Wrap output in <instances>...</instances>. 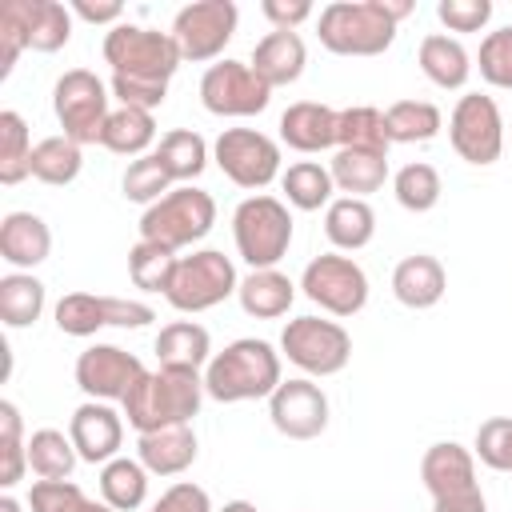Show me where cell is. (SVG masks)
<instances>
[{
	"mask_svg": "<svg viewBox=\"0 0 512 512\" xmlns=\"http://www.w3.org/2000/svg\"><path fill=\"white\" fill-rule=\"evenodd\" d=\"M156 312L144 300L128 296H92V292H68L56 304V328L64 336H96L100 328H144Z\"/></svg>",
	"mask_w": 512,
	"mask_h": 512,
	"instance_id": "14",
	"label": "cell"
},
{
	"mask_svg": "<svg viewBox=\"0 0 512 512\" xmlns=\"http://www.w3.org/2000/svg\"><path fill=\"white\" fill-rule=\"evenodd\" d=\"M84 168V156H80V144L68 140L64 132L60 136H44L36 148H32V176L40 184H52V188H64L80 176Z\"/></svg>",
	"mask_w": 512,
	"mask_h": 512,
	"instance_id": "36",
	"label": "cell"
},
{
	"mask_svg": "<svg viewBox=\"0 0 512 512\" xmlns=\"http://www.w3.org/2000/svg\"><path fill=\"white\" fill-rule=\"evenodd\" d=\"M272 100V88L252 72L244 60H220L208 64L200 76V104L212 116H256Z\"/></svg>",
	"mask_w": 512,
	"mask_h": 512,
	"instance_id": "15",
	"label": "cell"
},
{
	"mask_svg": "<svg viewBox=\"0 0 512 512\" xmlns=\"http://www.w3.org/2000/svg\"><path fill=\"white\" fill-rule=\"evenodd\" d=\"M432 512H488V504H484V492L472 488V492H460V496L432 500Z\"/></svg>",
	"mask_w": 512,
	"mask_h": 512,
	"instance_id": "54",
	"label": "cell"
},
{
	"mask_svg": "<svg viewBox=\"0 0 512 512\" xmlns=\"http://www.w3.org/2000/svg\"><path fill=\"white\" fill-rule=\"evenodd\" d=\"M232 236L240 260L256 268H276L292 244V212L276 196H248L232 212Z\"/></svg>",
	"mask_w": 512,
	"mask_h": 512,
	"instance_id": "6",
	"label": "cell"
},
{
	"mask_svg": "<svg viewBox=\"0 0 512 512\" xmlns=\"http://www.w3.org/2000/svg\"><path fill=\"white\" fill-rule=\"evenodd\" d=\"M236 300H240V308H244L248 316H256V320H276V316H284V312L292 308L296 284H292L280 268H256V272H248V276L240 280Z\"/></svg>",
	"mask_w": 512,
	"mask_h": 512,
	"instance_id": "25",
	"label": "cell"
},
{
	"mask_svg": "<svg viewBox=\"0 0 512 512\" xmlns=\"http://www.w3.org/2000/svg\"><path fill=\"white\" fill-rule=\"evenodd\" d=\"M272 428L288 440H316L328 428V396L308 376L280 380V388L268 396Z\"/></svg>",
	"mask_w": 512,
	"mask_h": 512,
	"instance_id": "17",
	"label": "cell"
},
{
	"mask_svg": "<svg viewBox=\"0 0 512 512\" xmlns=\"http://www.w3.org/2000/svg\"><path fill=\"white\" fill-rule=\"evenodd\" d=\"M420 72L436 84V88H464L472 76V60L468 48L456 36L432 32L420 40Z\"/></svg>",
	"mask_w": 512,
	"mask_h": 512,
	"instance_id": "28",
	"label": "cell"
},
{
	"mask_svg": "<svg viewBox=\"0 0 512 512\" xmlns=\"http://www.w3.org/2000/svg\"><path fill=\"white\" fill-rule=\"evenodd\" d=\"M260 12L276 32H296V24H304L312 16V4L308 0H264Z\"/></svg>",
	"mask_w": 512,
	"mask_h": 512,
	"instance_id": "52",
	"label": "cell"
},
{
	"mask_svg": "<svg viewBox=\"0 0 512 512\" xmlns=\"http://www.w3.org/2000/svg\"><path fill=\"white\" fill-rule=\"evenodd\" d=\"M384 124H388L392 144H424L444 128V116L428 100H396V104H388Z\"/></svg>",
	"mask_w": 512,
	"mask_h": 512,
	"instance_id": "35",
	"label": "cell"
},
{
	"mask_svg": "<svg viewBox=\"0 0 512 512\" xmlns=\"http://www.w3.org/2000/svg\"><path fill=\"white\" fill-rule=\"evenodd\" d=\"M120 188H124V200L148 208V204H156L160 196L172 192V176L164 172V164L156 160V152H148V156H136V160L124 168Z\"/></svg>",
	"mask_w": 512,
	"mask_h": 512,
	"instance_id": "44",
	"label": "cell"
},
{
	"mask_svg": "<svg viewBox=\"0 0 512 512\" xmlns=\"http://www.w3.org/2000/svg\"><path fill=\"white\" fill-rule=\"evenodd\" d=\"M72 12L88 24H112L116 28L124 16V4L120 0H72Z\"/></svg>",
	"mask_w": 512,
	"mask_h": 512,
	"instance_id": "53",
	"label": "cell"
},
{
	"mask_svg": "<svg viewBox=\"0 0 512 512\" xmlns=\"http://www.w3.org/2000/svg\"><path fill=\"white\" fill-rule=\"evenodd\" d=\"M300 288L312 304H320L328 316H356L368 304V276L352 256L340 252H324L316 260H308Z\"/></svg>",
	"mask_w": 512,
	"mask_h": 512,
	"instance_id": "11",
	"label": "cell"
},
{
	"mask_svg": "<svg viewBox=\"0 0 512 512\" xmlns=\"http://www.w3.org/2000/svg\"><path fill=\"white\" fill-rule=\"evenodd\" d=\"M280 352L288 356V364H296L308 376H336L352 360V336L336 320L296 316L280 332Z\"/></svg>",
	"mask_w": 512,
	"mask_h": 512,
	"instance_id": "7",
	"label": "cell"
},
{
	"mask_svg": "<svg viewBox=\"0 0 512 512\" xmlns=\"http://www.w3.org/2000/svg\"><path fill=\"white\" fill-rule=\"evenodd\" d=\"M0 512H24L16 496H0Z\"/></svg>",
	"mask_w": 512,
	"mask_h": 512,
	"instance_id": "56",
	"label": "cell"
},
{
	"mask_svg": "<svg viewBox=\"0 0 512 512\" xmlns=\"http://www.w3.org/2000/svg\"><path fill=\"white\" fill-rule=\"evenodd\" d=\"M44 312V284L32 272L0 276V320L8 328H28Z\"/></svg>",
	"mask_w": 512,
	"mask_h": 512,
	"instance_id": "37",
	"label": "cell"
},
{
	"mask_svg": "<svg viewBox=\"0 0 512 512\" xmlns=\"http://www.w3.org/2000/svg\"><path fill=\"white\" fill-rule=\"evenodd\" d=\"M280 188H284L288 204L300 208V212L328 208V204H332V192H336L332 172H328L324 164H316V160H296V164H288V172L280 176Z\"/></svg>",
	"mask_w": 512,
	"mask_h": 512,
	"instance_id": "34",
	"label": "cell"
},
{
	"mask_svg": "<svg viewBox=\"0 0 512 512\" xmlns=\"http://www.w3.org/2000/svg\"><path fill=\"white\" fill-rule=\"evenodd\" d=\"M72 40V8L60 0H28V48L60 52Z\"/></svg>",
	"mask_w": 512,
	"mask_h": 512,
	"instance_id": "41",
	"label": "cell"
},
{
	"mask_svg": "<svg viewBox=\"0 0 512 512\" xmlns=\"http://www.w3.org/2000/svg\"><path fill=\"white\" fill-rule=\"evenodd\" d=\"M104 60L112 64V76L168 84V80L176 76V68H180L184 56H180L172 32L120 20V24L108 28V36H104Z\"/></svg>",
	"mask_w": 512,
	"mask_h": 512,
	"instance_id": "4",
	"label": "cell"
},
{
	"mask_svg": "<svg viewBox=\"0 0 512 512\" xmlns=\"http://www.w3.org/2000/svg\"><path fill=\"white\" fill-rule=\"evenodd\" d=\"M156 160L164 164V172L172 176V184H188L196 180L204 168H208V144L200 132L192 128H172L160 136V148H156Z\"/></svg>",
	"mask_w": 512,
	"mask_h": 512,
	"instance_id": "33",
	"label": "cell"
},
{
	"mask_svg": "<svg viewBox=\"0 0 512 512\" xmlns=\"http://www.w3.org/2000/svg\"><path fill=\"white\" fill-rule=\"evenodd\" d=\"M76 444L60 428H36L28 436V468L40 480H68L76 468Z\"/></svg>",
	"mask_w": 512,
	"mask_h": 512,
	"instance_id": "38",
	"label": "cell"
},
{
	"mask_svg": "<svg viewBox=\"0 0 512 512\" xmlns=\"http://www.w3.org/2000/svg\"><path fill=\"white\" fill-rule=\"evenodd\" d=\"M336 148H356V152H376L388 156L392 140H388V124L384 112L372 104H352L336 112Z\"/></svg>",
	"mask_w": 512,
	"mask_h": 512,
	"instance_id": "29",
	"label": "cell"
},
{
	"mask_svg": "<svg viewBox=\"0 0 512 512\" xmlns=\"http://www.w3.org/2000/svg\"><path fill=\"white\" fill-rule=\"evenodd\" d=\"M52 112L68 140L76 144H100V132L108 124V88L88 68H68L52 88Z\"/></svg>",
	"mask_w": 512,
	"mask_h": 512,
	"instance_id": "9",
	"label": "cell"
},
{
	"mask_svg": "<svg viewBox=\"0 0 512 512\" xmlns=\"http://www.w3.org/2000/svg\"><path fill=\"white\" fill-rule=\"evenodd\" d=\"M408 12V0H332L320 8L316 36L336 56H380L392 48L396 24Z\"/></svg>",
	"mask_w": 512,
	"mask_h": 512,
	"instance_id": "1",
	"label": "cell"
},
{
	"mask_svg": "<svg viewBox=\"0 0 512 512\" xmlns=\"http://www.w3.org/2000/svg\"><path fill=\"white\" fill-rule=\"evenodd\" d=\"M52 252V232L36 212H8L0 220V256L20 268L32 272L36 264H44Z\"/></svg>",
	"mask_w": 512,
	"mask_h": 512,
	"instance_id": "22",
	"label": "cell"
},
{
	"mask_svg": "<svg viewBox=\"0 0 512 512\" xmlns=\"http://www.w3.org/2000/svg\"><path fill=\"white\" fill-rule=\"evenodd\" d=\"M240 288L236 280V268L224 252L216 248H200L192 256H180L176 264V276H172V288L164 292V300L176 308V312H208L216 304H224L232 292Z\"/></svg>",
	"mask_w": 512,
	"mask_h": 512,
	"instance_id": "8",
	"label": "cell"
},
{
	"mask_svg": "<svg viewBox=\"0 0 512 512\" xmlns=\"http://www.w3.org/2000/svg\"><path fill=\"white\" fill-rule=\"evenodd\" d=\"M216 224V200L204 188L180 184L168 196H160L156 204L144 208L140 216V240H152L168 252H180L196 240H204Z\"/></svg>",
	"mask_w": 512,
	"mask_h": 512,
	"instance_id": "5",
	"label": "cell"
},
{
	"mask_svg": "<svg viewBox=\"0 0 512 512\" xmlns=\"http://www.w3.org/2000/svg\"><path fill=\"white\" fill-rule=\"evenodd\" d=\"M176 264H180V256L160 248V244H152V240H136L132 252H128V276H132V284L140 292H160L164 296L172 288Z\"/></svg>",
	"mask_w": 512,
	"mask_h": 512,
	"instance_id": "40",
	"label": "cell"
},
{
	"mask_svg": "<svg viewBox=\"0 0 512 512\" xmlns=\"http://www.w3.org/2000/svg\"><path fill=\"white\" fill-rule=\"evenodd\" d=\"M152 512H212V500H208V492H204L200 484L176 480V484L152 504Z\"/></svg>",
	"mask_w": 512,
	"mask_h": 512,
	"instance_id": "51",
	"label": "cell"
},
{
	"mask_svg": "<svg viewBox=\"0 0 512 512\" xmlns=\"http://www.w3.org/2000/svg\"><path fill=\"white\" fill-rule=\"evenodd\" d=\"M204 396H208L204 376L196 368H164L160 364L156 372H144L120 404H124L128 424L144 436V432H160L172 424H192Z\"/></svg>",
	"mask_w": 512,
	"mask_h": 512,
	"instance_id": "2",
	"label": "cell"
},
{
	"mask_svg": "<svg viewBox=\"0 0 512 512\" xmlns=\"http://www.w3.org/2000/svg\"><path fill=\"white\" fill-rule=\"evenodd\" d=\"M148 468L132 456H116L100 468V496L104 504H112L116 512H132L148 500Z\"/></svg>",
	"mask_w": 512,
	"mask_h": 512,
	"instance_id": "31",
	"label": "cell"
},
{
	"mask_svg": "<svg viewBox=\"0 0 512 512\" xmlns=\"http://www.w3.org/2000/svg\"><path fill=\"white\" fill-rule=\"evenodd\" d=\"M236 24H240V12L232 0H196V4H184L176 12L172 40H176L184 60L204 64V60H216L224 52V44L236 36Z\"/></svg>",
	"mask_w": 512,
	"mask_h": 512,
	"instance_id": "13",
	"label": "cell"
},
{
	"mask_svg": "<svg viewBox=\"0 0 512 512\" xmlns=\"http://www.w3.org/2000/svg\"><path fill=\"white\" fill-rule=\"evenodd\" d=\"M220 512H256V504H248V500H228Z\"/></svg>",
	"mask_w": 512,
	"mask_h": 512,
	"instance_id": "55",
	"label": "cell"
},
{
	"mask_svg": "<svg viewBox=\"0 0 512 512\" xmlns=\"http://www.w3.org/2000/svg\"><path fill=\"white\" fill-rule=\"evenodd\" d=\"M112 96L124 108H148L156 112L168 96V84H152V80H128V76H112Z\"/></svg>",
	"mask_w": 512,
	"mask_h": 512,
	"instance_id": "50",
	"label": "cell"
},
{
	"mask_svg": "<svg viewBox=\"0 0 512 512\" xmlns=\"http://www.w3.org/2000/svg\"><path fill=\"white\" fill-rule=\"evenodd\" d=\"M448 288V276H444V264L428 252H416V256H404L396 268H392V296L404 304V308H432L440 304Z\"/></svg>",
	"mask_w": 512,
	"mask_h": 512,
	"instance_id": "24",
	"label": "cell"
},
{
	"mask_svg": "<svg viewBox=\"0 0 512 512\" xmlns=\"http://www.w3.org/2000/svg\"><path fill=\"white\" fill-rule=\"evenodd\" d=\"M420 480L428 488L432 500H444V496H460V492H472L480 488L476 484V452H468L464 444L456 440H440L424 452L420 460Z\"/></svg>",
	"mask_w": 512,
	"mask_h": 512,
	"instance_id": "19",
	"label": "cell"
},
{
	"mask_svg": "<svg viewBox=\"0 0 512 512\" xmlns=\"http://www.w3.org/2000/svg\"><path fill=\"white\" fill-rule=\"evenodd\" d=\"M32 512H116L112 504L88 500L72 480H36L28 492Z\"/></svg>",
	"mask_w": 512,
	"mask_h": 512,
	"instance_id": "45",
	"label": "cell"
},
{
	"mask_svg": "<svg viewBox=\"0 0 512 512\" xmlns=\"http://www.w3.org/2000/svg\"><path fill=\"white\" fill-rule=\"evenodd\" d=\"M280 140L296 152H324L336 144V112L320 100H296L280 112Z\"/></svg>",
	"mask_w": 512,
	"mask_h": 512,
	"instance_id": "21",
	"label": "cell"
},
{
	"mask_svg": "<svg viewBox=\"0 0 512 512\" xmlns=\"http://www.w3.org/2000/svg\"><path fill=\"white\" fill-rule=\"evenodd\" d=\"M280 388V352L268 340L244 336L216 352L204 368V392L220 404L264 400Z\"/></svg>",
	"mask_w": 512,
	"mask_h": 512,
	"instance_id": "3",
	"label": "cell"
},
{
	"mask_svg": "<svg viewBox=\"0 0 512 512\" xmlns=\"http://www.w3.org/2000/svg\"><path fill=\"white\" fill-rule=\"evenodd\" d=\"M324 236L340 252H356L376 236V212L360 196H340L324 208Z\"/></svg>",
	"mask_w": 512,
	"mask_h": 512,
	"instance_id": "27",
	"label": "cell"
},
{
	"mask_svg": "<svg viewBox=\"0 0 512 512\" xmlns=\"http://www.w3.org/2000/svg\"><path fill=\"white\" fill-rule=\"evenodd\" d=\"M252 72L268 84V88H284V84H296L300 80V72H304V64H308V48H304V40L296 36V32H268V36H260L256 40V48H252Z\"/></svg>",
	"mask_w": 512,
	"mask_h": 512,
	"instance_id": "20",
	"label": "cell"
},
{
	"mask_svg": "<svg viewBox=\"0 0 512 512\" xmlns=\"http://www.w3.org/2000/svg\"><path fill=\"white\" fill-rule=\"evenodd\" d=\"M480 76L492 84V88H512V24L488 32L480 40Z\"/></svg>",
	"mask_w": 512,
	"mask_h": 512,
	"instance_id": "48",
	"label": "cell"
},
{
	"mask_svg": "<svg viewBox=\"0 0 512 512\" xmlns=\"http://www.w3.org/2000/svg\"><path fill=\"white\" fill-rule=\"evenodd\" d=\"M148 368L140 364L136 352H124L116 344H92L76 356V388L88 400H124L132 392V384L144 376Z\"/></svg>",
	"mask_w": 512,
	"mask_h": 512,
	"instance_id": "16",
	"label": "cell"
},
{
	"mask_svg": "<svg viewBox=\"0 0 512 512\" xmlns=\"http://www.w3.org/2000/svg\"><path fill=\"white\" fill-rule=\"evenodd\" d=\"M436 16L448 32H480L492 20V0H440Z\"/></svg>",
	"mask_w": 512,
	"mask_h": 512,
	"instance_id": "49",
	"label": "cell"
},
{
	"mask_svg": "<svg viewBox=\"0 0 512 512\" xmlns=\"http://www.w3.org/2000/svg\"><path fill=\"white\" fill-rule=\"evenodd\" d=\"M24 48H28V0H4L0 4V80L16 68Z\"/></svg>",
	"mask_w": 512,
	"mask_h": 512,
	"instance_id": "46",
	"label": "cell"
},
{
	"mask_svg": "<svg viewBox=\"0 0 512 512\" xmlns=\"http://www.w3.org/2000/svg\"><path fill=\"white\" fill-rule=\"evenodd\" d=\"M32 136L20 112L4 108L0 112V184H20L32 176Z\"/></svg>",
	"mask_w": 512,
	"mask_h": 512,
	"instance_id": "39",
	"label": "cell"
},
{
	"mask_svg": "<svg viewBox=\"0 0 512 512\" xmlns=\"http://www.w3.org/2000/svg\"><path fill=\"white\" fill-rule=\"evenodd\" d=\"M332 184L348 196H368V192H380L384 180H388V156H376V152H356V148H336L332 164Z\"/></svg>",
	"mask_w": 512,
	"mask_h": 512,
	"instance_id": "30",
	"label": "cell"
},
{
	"mask_svg": "<svg viewBox=\"0 0 512 512\" xmlns=\"http://www.w3.org/2000/svg\"><path fill=\"white\" fill-rule=\"evenodd\" d=\"M68 436L76 444V456L84 464H108L120 456L124 444V416L116 408H108L104 400H88L72 412L68 420Z\"/></svg>",
	"mask_w": 512,
	"mask_h": 512,
	"instance_id": "18",
	"label": "cell"
},
{
	"mask_svg": "<svg viewBox=\"0 0 512 512\" xmlns=\"http://www.w3.org/2000/svg\"><path fill=\"white\" fill-rule=\"evenodd\" d=\"M392 192H396L400 208H408V212H432V208L440 204L444 184H440V172H436L432 164L412 160V164H404V168L392 176Z\"/></svg>",
	"mask_w": 512,
	"mask_h": 512,
	"instance_id": "42",
	"label": "cell"
},
{
	"mask_svg": "<svg viewBox=\"0 0 512 512\" xmlns=\"http://www.w3.org/2000/svg\"><path fill=\"white\" fill-rule=\"evenodd\" d=\"M476 460L496 468V472H512V416H492L476 428Z\"/></svg>",
	"mask_w": 512,
	"mask_h": 512,
	"instance_id": "47",
	"label": "cell"
},
{
	"mask_svg": "<svg viewBox=\"0 0 512 512\" xmlns=\"http://www.w3.org/2000/svg\"><path fill=\"white\" fill-rule=\"evenodd\" d=\"M156 360L164 368H208L212 360V336L196 320H172L156 336Z\"/></svg>",
	"mask_w": 512,
	"mask_h": 512,
	"instance_id": "26",
	"label": "cell"
},
{
	"mask_svg": "<svg viewBox=\"0 0 512 512\" xmlns=\"http://www.w3.org/2000/svg\"><path fill=\"white\" fill-rule=\"evenodd\" d=\"M156 140V116L148 108H116L100 132V144L116 156H148L144 148Z\"/></svg>",
	"mask_w": 512,
	"mask_h": 512,
	"instance_id": "32",
	"label": "cell"
},
{
	"mask_svg": "<svg viewBox=\"0 0 512 512\" xmlns=\"http://www.w3.org/2000/svg\"><path fill=\"white\" fill-rule=\"evenodd\" d=\"M448 140L456 148L460 160L468 164H496L504 152V120L492 96L484 92H468L456 100L452 116H448Z\"/></svg>",
	"mask_w": 512,
	"mask_h": 512,
	"instance_id": "12",
	"label": "cell"
},
{
	"mask_svg": "<svg viewBox=\"0 0 512 512\" xmlns=\"http://www.w3.org/2000/svg\"><path fill=\"white\" fill-rule=\"evenodd\" d=\"M28 468V440L20 436V408L0 400V488L20 484Z\"/></svg>",
	"mask_w": 512,
	"mask_h": 512,
	"instance_id": "43",
	"label": "cell"
},
{
	"mask_svg": "<svg viewBox=\"0 0 512 512\" xmlns=\"http://www.w3.org/2000/svg\"><path fill=\"white\" fill-rule=\"evenodd\" d=\"M196 432L192 424H172L160 432H144L136 440V460L152 472V476H180L184 468H192L196 460Z\"/></svg>",
	"mask_w": 512,
	"mask_h": 512,
	"instance_id": "23",
	"label": "cell"
},
{
	"mask_svg": "<svg viewBox=\"0 0 512 512\" xmlns=\"http://www.w3.org/2000/svg\"><path fill=\"white\" fill-rule=\"evenodd\" d=\"M216 168L236 184V188H268L280 176V144L256 128H224L212 144Z\"/></svg>",
	"mask_w": 512,
	"mask_h": 512,
	"instance_id": "10",
	"label": "cell"
}]
</instances>
